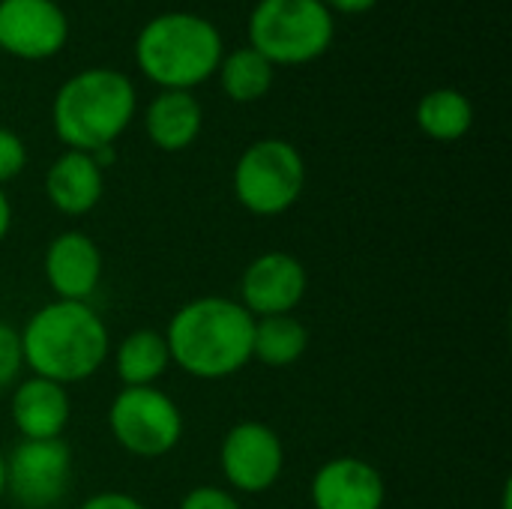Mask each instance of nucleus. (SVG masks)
Masks as SVG:
<instances>
[{
	"label": "nucleus",
	"instance_id": "nucleus-25",
	"mask_svg": "<svg viewBox=\"0 0 512 509\" xmlns=\"http://www.w3.org/2000/svg\"><path fill=\"white\" fill-rule=\"evenodd\" d=\"M330 12H342V15H360L378 6V0H321Z\"/></svg>",
	"mask_w": 512,
	"mask_h": 509
},
{
	"label": "nucleus",
	"instance_id": "nucleus-7",
	"mask_svg": "<svg viewBox=\"0 0 512 509\" xmlns=\"http://www.w3.org/2000/svg\"><path fill=\"white\" fill-rule=\"evenodd\" d=\"M114 441L135 459H162L183 438V411L159 387H123L108 408Z\"/></svg>",
	"mask_w": 512,
	"mask_h": 509
},
{
	"label": "nucleus",
	"instance_id": "nucleus-20",
	"mask_svg": "<svg viewBox=\"0 0 512 509\" xmlns=\"http://www.w3.org/2000/svg\"><path fill=\"white\" fill-rule=\"evenodd\" d=\"M216 75H219L222 93L231 102L246 105V102H258L261 96L270 93L276 66L264 54H258L252 45H243V48H237V51L222 57Z\"/></svg>",
	"mask_w": 512,
	"mask_h": 509
},
{
	"label": "nucleus",
	"instance_id": "nucleus-13",
	"mask_svg": "<svg viewBox=\"0 0 512 509\" xmlns=\"http://www.w3.org/2000/svg\"><path fill=\"white\" fill-rule=\"evenodd\" d=\"M309 501L315 509H384L387 483L366 459L336 456L312 474Z\"/></svg>",
	"mask_w": 512,
	"mask_h": 509
},
{
	"label": "nucleus",
	"instance_id": "nucleus-21",
	"mask_svg": "<svg viewBox=\"0 0 512 509\" xmlns=\"http://www.w3.org/2000/svg\"><path fill=\"white\" fill-rule=\"evenodd\" d=\"M24 369V351H21V333L0 321V390H9L18 384V375Z\"/></svg>",
	"mask_w": 512,
	"mask_h": 509
},
{
	"label": "nucleus",
	"instance_id": "nucleus-3",
	"mask_svg": "<svg viewBox=\"0 0 512 509\" xmlns=\"http://www.w3.org/2000/svg\"><path fill=\"white\" fill-rule=\"evenodd\" d=\"M138 111V93L120 69H81L66 78L51 102L54 135L66 150L96 153L114 147Z\"/></svg>",
	"mask_w": 512,
	"mask_h": 509
},
{
	"label": "nucleus",
	"instance_id": "nucleus-15",
	"mask_svg": "<svg viewBox=\"0 0 512 509\" xmlns=\"http://www.w3.org/2000/svg\"><path fill=\"white\" fill-rule=\"evenodd\" d=\"M105 195V171L90 153L66 150L45 171V198L63 216H87Z\"/></svg>",
	"mask_w": 512,
	"mask_h": 509
},
{
	"label": "nucleus",
	"instance_id": "nucleus-14",
	"mask_svg": "<svg viewBox=\"0 0 512 509\" xmlns=\"http://www.w3.org/2000/svg\"><path fill=\"white\" fill-rule=\"evenodd\" d=\"M9 414L21 441H54L63 438L69 426L72 399L63 384L30 375L15 384L9 399Z\"/></svg>",
	"mask_w": 512,
	"mask_h": 509
},
{
	"label": "nucleus",
	"instance_id": "nucleus-5",
	"mask_svg": "<svg viewBox=\"0 0 512 509\" xmlns=\"http://www.w3.org/2000/svg\"><path fill=\"white\" fill-rule=\"evenodd\" d=\"M336 18L321 0H258L249 15V45L273 66H306L327 54Z\"/></svg>",
	"mask_w": 512,
	"mask_h": 509
},
{
	"label": "nucleus",
	"instance_id": "nucleus-26",
	"mask_svg": "<svg viewBox=\"0 0 512 509\" xmlns=\"http://www.w3.org/2000/svg\"><path fill=\"white\" fill-rule=\"evenodd\" d=\"M9 228H12V201H9V195L3 192V186H0V243L6 240Z\"/></svg>",
	"mask_w": 512,
	"mask_h": 509
},
{
	"label": "nucleus",
	"instance_id": "nucleus-11",
	"mask_svg": "<svg viewBox=\"0 0 512 509\" xmlns=\"http://www.w3.org/2000/svg\"><path fill=\"white\" fill-rule=\"evenodd\" d=\"M69 18L57 0H0V48L18 60H48L63 51Z\"/></svg>",
	"mask_w": 512,
	"mask_h": 509
},
{
	"label": "nucleus",
	"instance_id": "nucleus-1",
	"mask_svg": "<svg viewBox=\"0 0 512 509\" xmlns=\"http://www.w3.org/2000/svg\"><path fill=\"white\" fill-rule=\"evenodd\" d=\"M252 333L255 318L237 300L207 294L183 303L162 336L171 366L198 381H222L252 363Z\"/></svg>",
	"mask_w": 512,
	"mask_h": 509
},
{
	"label": "nucleus",
	"instance_id": "nucleus-22",
	"mask_svg": "<svg viewBox=\"0 0 512 509\" xmlns=\"http://www.w3.org/2000/svg\"><path fill=\"white\" fill-rule=\"evenodd\" d=\"M27 165V144L18 132L0 126V186L15 180Z\"/></svg>",
	"mask_w": 512,
	"mask_h": 509
},
{
	"label": "nucleus",
	"instance_id": "nucleus-19",
	"mask_svg": "<svg viewBox=\"0 0 512 509\" xmlns=\"http://www.w3.org/2000/svg\"><path fill=\"white\" fill-rule=\"evenodd\" d=\"M306 348H309V330L300 318L294 315L255 318L252 360L270 369H288L306 354Z\"/></svg>",
	"mask_w": 512,
	"mask_h": 509
},
{
	"label": "nucleus",
	"instance_id": "nucleus-18",
	"mask_svg": "<svg viewBox=\"0 0 512 509\" xmlns=\"http://www.w3.org/2000/svg\"><path fill=\"white\" fill-rule=\"evenodd\" d=\"M417 126L432 141H459L474 126V105L456 87H435L417 102Z\"/></svg>",
	"mask_w": 512,
	"mask_h": 509
},
{
	"label": "nucleus",
	"instance_id": "nucleus-16",
	"mask_svg": "<svg viewBox=\"0 0 512 509\" xmlns=\"http://www.w3.org/2000/svg\"><path fill=\"white\" fill-rule=\"evenodd\" d=\"M204 126V108L192 90H159L144 111V132L162 153L192 147Z\"/></svg>",
	"mask_w": 512,
	"mask_h": 509
},
{
	"label": "nucleus",
	"instance_id": "nucleus-17",
	"mask_svg": "<svg viewBox=\"0 0 512 509\" xmlns=\"http://www.w3.org/2000/svg\"><path fill=\"white\" fill-rule=\"evenodd\" d=\"M168 366H171V354L159 330L150 327L132 330L114 348V372L123 387H156V381L168 372Z\"/></svg>",
	"mask_w": 512,
	"mask_h": 509
},
{
	"label": "nucleus",
	"instance_id": "nucleus-10",
	"mask_svg": "<svg viewBox=\"0 0 512 509\" xmlns=\"http://www.w3.org/2000/svg\"><path fill=\"white\" fill-rule=\"evenodd\" d=\"M309 291V273L291 252H264L240 276L237 303L252 318L294 315Z\"/></svg>",
	"mask_w": 512,
	"mask_h": 509
},
{
	"label": "nucleus",
	"instance_id": "nucleus-27",
	"mask_svg": "<svg viewBox=\"0 0 512 509\" xmlns=\"http://www.w3.org/2000/svg\"><path fill=\"white\" fill-rule=\"evenodd\" d=\"M6 498V453L0 450V504Z\"/></svg>",
	"mask_w": 512,
	"mask_h": 509
},
{
	"label": "nucleus",
	"instance_id": "nucleus-9",
	"mask_svg": "<svg viewBox=\"0 0 512 509\" xmlns=\"http://www.w3.org/2000/svg\"><path fill=\"white\" fill-rule=\"evenodd\" d=\"M219 468L225 483L243 495L270 492L285 471V444L279 432L261 420L231 426L219 447Z\"/></svg>",
	"mask_w": 512,
	"mask_h": 509
},
{
	"label": "nucleus",
	"instance_id": "nucleus-12",
	"mask_svg": "<svg viewBox=\"0 0 512 509\" xmlns=\"http://www.w3.org/2000/svg\"><path fill=\"white\" fill-rule=\"evenodd\" d=\"M102 270V249L84 231H63L51 237L42 258V273L48 288L54 291V300L90 303L102 282Z\"/></svg>",
	"mask_w": 512,
	"mask_h": 509
},
{
	"label": "nucleus",
	"instance_id": "nucleus-24",
	"mask_svg": "<svg viewBox=\"0 0 512 509\" xmlns=\"http://www.w3.org/2000/svg\"><path fill=\"white\" fill-rule=\"evenodd\" d=\"M78 509H147L138 498L126 495V492H99L90 495Z\"/></svg>",
	"mask_w": 512,
	"mask_h": 509
},
{
	"label": "nucleus",
	"instance_id": "nucleus-8",
	"mask_svg": "<svg viewBox=\"0 0 512 509\" xmlns=\"http://www.w3.org/2000/svg\"><path fill=\"white\" fill-rule=\"evenodd\" d=\"M72 486V450L63 438L18 441L6 456V495L21 509H57Z\"/></svg>",
	"mask_w": 512,
	"mask_h": 509
},
{
	"label": "nucleus",
	"instance_id": "nucleus-2",
	"mask_svg": "<svg viewBox=\"0 0 512 509\" xmlns=\"http://www.w3.org/2000/svg\"><path fill=\"white\" fill-rule=\"evenodd\" d=\"M18 333L24 366L36 378L63 387L93 378L111 354L108 327L90 303L51 300L39 306Z\"/></svg>",
	"mask_w": 512,
	"mask_h": 509
},
{
	"label": "nucleus",
	"instance_id": "nucleus-23",
	"mask_svg": "<svg viewBox=\"0 0 512 509\" xmlns=\"http://www.w3.org/2000/svg\"><path fill=\"white\" fill-rule=\"evenodd\" d=\"M180 509H243L240 501L234 498L231 489H222V486H198L192 492L183 495Z\"/></svg>",
	"mask_w": 512,
	"mask_h": 509
},
{
	"label": "nucleus",
	"instance_id": "nucleus-6",
	"mask_svg": "<svg viewBox=\"0 0 512 509\" xmlns=\"http://www.w3.org/2000/svg\"><path fill=\"white\" fill-rule=\"evenodd\" d=\"M306 189L303 153L285 138L252 141L234 165V198L261 219L288 213Z\"/></svg>",
	"mask_w": 512,
	"mask_h": 509
},
{
	"label": "nucleus",
	"instance_id": "nucleus-4",
	"mask_svg": "<svg viewBox=\"0 0 512 509\" xmlns=\"http://www.w3.org/2000/svg\"><path fill=\"white\" fill-rule=\"evenodd\" d=\"M222 33L198 12H162L135 36V63L162 90H192L216 75Z\"/></svg>",
	"mask_w": 512,
	"mask_h": 509
}]
</instances>
